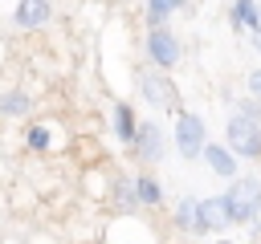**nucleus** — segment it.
<instances>
[{
    "label": "nucleus",
    "instance_id": "obj_13",
    "mask_svg": "<svg viewBox=\"0 0 261 244\" xmlns=\"http://www.w3.org/2000/svg\"><path fill=\"white\" fill-rule=\"evenodd\" d=\"M24 110H29V94H4V98H0V114H12V118H16V114H24Z\"/></svg>",
    "mask_w": 261,
    "mask_h": 244
},
{
    "label": "nucleus",
    "instance_id": "obj_5",
    "mask_svg": "<svg viewBox=\"0 0 261 244\" xmlns=\"http://www.w3.org/2000/svg\"><path fill=\"white\" fill-rule=\"evenodd\" d=\"M224 224H232L224 195H212V199H200L196 203V228L200 232H212V228H224Z\"/></svg>",
    "mask_w": 261,
    "mask_h": 244
},
{
    "label": "nucleus",
    "instance_id": "obj_11",
    "mask_svg": "<svg viewBox=\"0 0 261 244\" xmlns=\"http://www.w3.org/2000/svg\"><path fill=\"white\" fill-rule=\"evenodd\" d=\"M232 24H249V28H257L261 24V16H257V0H237L232 4Z\"/></svg>",
    "mask_w": 261,
    "mask_h": 244
},
{
    "label": "nucleus",
    "instance_id": "obj_17",
    "mask_svg": "<svg viewBox=\"0 0 261 244\" xmlns=\"http://www.w3.org/2000/svg\"><path fill=\"white\" fill-rule=\"evenodd\" d=\"M249 85H253V94H261V69H257V73L249 77Z\"/></svg>",
    "mask_w": 261,
    "mask_h": 244
},
{
    "label": "nucleus",
    "instance_id": "obj_1",
    "mask_svg": "<svg viewBox=\"0 0 261 244\" xmlns=\"http://www.w3.org/2000/svg\"><path fill=\"white\" fill-rule=\"evenodd\" d=\"M224 203H228V220H232V224H249V220L261 211V183H257V179H237V183L228 187Z\"/></svg>",
    "mask_w": 261,
    "mask_h": 244
},
{
    "label": "nucleus",
    "instance_id": "obj_19",
    "mask_svg": "<svg viewBox=\"0 0 261 244\" xmlns=\"http://www.w3.org/2000/svg\"><path fill=\"white\" fill-rule=\"evenodd\" d=\"M257 16H261V0H257Z\"/></svg>",
    "mask_w": 261,
    "mask_h": 244
},
{
    "label": "nucleus",
    "instance_id": "obj_14",
    "mask_svg": "<svg viewBox=\"0 0 261 244\" xmlns=\"http://www.w3.org/2000/svg\"><path fill=\"white\" fill-rule=\"evenodd\" d=\"M135 191H139V199H143L147 207H151V203H159V187H155V179H151V175H143V179L135 183Z\"/></svg>",
    "mask_w": 261,
    "mask_h": 244
},
{
    "label": "nucleus",
    "instance_id": "obj_7",
    "mask_svg": "<svg viewBox=\"0 0 261 244\" xmlns=\"http://www.w3.org/2000/svg\"><path fill=\"white\" fill-rule=\"evenodd\" d=\"M135 142H139V155H143L147 163H155V159L163 155V134H159V126H155V122H147V126H139V134H135Z\"/></svg>",
    "mask_w": 261,
    "mask_h": 244
},
{
    "label": "nucleus",
    "instance_id": "obj_12",
    "mask_svg": "<svg viewBox=\"0 0 261 244\" xmlns=\"http://www.w3.org/2000/svg\"><path fill=\"white\" fill-rule=\"evenodd\" d=\"M114 130H118V138L122 142H135V118H130V106H114Z\"/></svg>",
    "mask_w": 261,
    "mask_h": 244
},
{
    "label": "nucleus",
    "instance_id": "obj_3",
    "mask_svg": "<svg viewBox=\"0 0 261 244\" xmlns=\"http://www.w3.org/2000/svg\"><path fill=\"white\" fill-rule=\"evenodd\" d=\"M175 146H179L184 159L204 155V122H200V114H179L175 118Z\"/></svg>",
    "mask_w": 261,
    "mask_h": 244
},
{
    "label": "nucleus",
    "instance_id": "obj_6",
    "mask_svg": "<svg viewBox=\"0 0 261 244\" xmlns=\"http://www.w3.org/2000/svg\"><path fill=\"white\" fill-rule=\"evenodd\" d=\"M49 0H20L16 4V12H12V20L20 24V28H41L45 20H49Z\"/></svg>",
    "mask_w": 261,
    "mask_h": 244
},
{
    "label": "nucleus",
    "instance_id": "obj_2",
    "mask_svg": "<svg viewBox=\"0 0 261 244\" xmlns=\"http://www.w3.org/2000/svg\"><path fill=\"white\" fill-rule=\"evenodd\" d=\"M228 146H232V155H245V159L261 155V126L253 114H237L228 122Z\"/></svg>",
    "mask_w": 261,
    "mask_h": 244
},
{
    "label": "nucleus",
    "instance_id": "obj_15",
    "mask_svg": "<svg viewBox=\"0 0 261 244\" xmlns=\"http://www.w3.org/2000/svg\"><path fill=\"white\" fill-rule=\"evenodd\" d=\"M175 220H179V228H196V199H184L175 207Z\"/></svg>",
    "mask_w": 261,
    "mask_h": 244
},
{
    "label": "nucleus",
    "instance_id": "obj_10",
    "mask_svg": "<svg viewBox=\"0 0 261 244\" xmlns=\"http://www.w3.org/2000/svg\"><path fill=\"white\" fill-rule=\"evenodd\" d=\"M179 8H184V0H147V20L159 28V24H163L171 12H179Z\"/></svg>",
    "mask_w": 261,
    "mask_h": 244
},
{
    "label": "nucleus",
    "instance_id": "obj_8",
    "mask_svg": "<svg viewBox=\"0 0 261 244\" xmlns=\"http://www.w3.org/2000/svg\"><path fill=\"white\" fill-rule=\"evenodd\" d=\"M204 159H208V167L216 171V175H237V159H232V150H224V146H204Z\"/></svg>",
    "mask_w": 261,
    "mask_h": 244
},
{
    "label": "nucleus",
    "instance_id": "obj_16",
    "mask_svg": "<svg viewBox=\"0 0 261 244\" xmlns=\"http://www.w3.org/2000/svg\"><path fill=\"white\" fill-rule=\"evenodd\" d=\"M29 146H33V150H45V146H49V130H45V126H33V130H29Z\"/></svg>",
    "mask_w": 261,
    "mask_h": 244
},
{
    "label": "nucleus",
    "instance_id": "obj_9",
    "mask_svg": "<svg viewBox=\"0 0 261 244\" xmlns=\"http://www.w3.org/2000/svg\"><path fill=\"white\" fill-rule=\"evenodd\" d=\"M143 94H147V102H155V106H167V102H171V85H167L159 73H147V77H143Z\"/></svg>",
    "mask_w": 261,
    "mask_h": 244
},
{
    "label": "nucleus",
    "instance_id": "obj_18",
    "mask_svg": "<svg viewBox=\"0 0 261 244\" xmlns=\"http://www.w3.org/2000/svg\"><path fill=\"white\" fill-rule=\"evenodd\" d=\"M253 45H257V53H261V28H253Z\"/></svg>",
    "mask_w": 261,
    "mask_h": 244
},
{
    "label": "nucleus",
    "instance_id": "obj_4",
    "mask_svg": "<svg viewBox=\"0 0 261 244\" xmlns=\"http://www.w3.org/2000/svg\"><path fill=\"white\" fill-rule=\"evenodd\" d=\"M147 53H151V61H155V65L171 69V65L179 61V41L159 24V28H151V37H147Z\"/></svg>",
    "mask_w": 261,
    "mask_h": 244
}]
</instances>
